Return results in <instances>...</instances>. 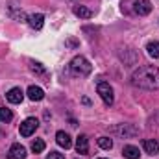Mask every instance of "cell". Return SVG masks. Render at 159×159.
Masks as SVG:
<instances>
[{"instance_id": "obj_1", "label": "cell", "mask_w": 159, "mask_h": 159, "mask_svg": "<svg viewBox=\"0 0 159 159\" xmlns=\"http://www.w3.org/2000/svg\"><path fill=\"white\" fill-rule=\"evenodd\" d=\"M131 83L135 87H139V89L157 91L159 89V67H154V65L139 67L131 74Z\"/></svg>"}, {"instance_id": "obj_2", "label": "cell", "mask_w": 159, "mask_h": 159, "mask_svg": "<svg viewBox=\"0 0 159 159\" xmlns=\"http://www.w3.org/2000/svg\"><path fill=\"white\" fill-rule=\"evenodd\" d=\"M69 69H70V74H72V76H76V78H83V76H89V74H91L93 65H91L83 56H76V57H72Z\"/></svg>"}, {"instance_id": "obj_3", "label": "cell", "mask_w": 159, "mask_h": 159, "mask_svg": "<svg viewBox=\"0 0 159 159\" xmlns=\"http://www.w3.org/2000/svg\"><path fill=\"white\" fill-rule=\"evenodd\" d=\"M96 91H98V94H100V98L104 100L106 106H113V102H115V94H113V87H111L107 81H98Z\"/></svg>"}, {"instance_id": "obj_4", "label": "cell", "mask_w": 159, "mask_h": 159, "mask_svg": "<svg viewBox=\"0 0 159 159\" xmlns=\"http://www.w3.org/2000/svg\"><path fill=\"white\" fill-rule=\"evenodd\" d=\"M39 128V120L34 119V117H30V119H26L22 124H20V128H19V131H20V135L22 137H30V135H34L35 133V129Z\"/></svg>"}, {"instance_id": "obj_5", "label": "cell", "mask_w": 159, "mask_h": 159, "mask_svg": "<svg viewBox=\"0 0 159 159\" xmlns=\"http://www.w3.org/2000/svg\"><path fill=\"white\" fill-rule=\"evenodd\" d=\"M133 11H135L137 15L144 17V15L152 13V2H150V0H135V2H133Z\"/></svg>"}, {"instance_id": "obj_6", "label": "cell", "mask_w": 159, "mask_h": 159, "mask_svg": "<svg viewBox=\"0 0 159 159\" xmlns=\"http://www.w3.org/2000/svg\"><path fill=\"white\" fill-rule=\"evenodd\" d=\"M7 159H26V148L20 143L11 144V148L7 152Z\"/></svg>"}, {"instance_id": "obj_7", "label": "cell", "mask_w": 159, "mask_h": 159, "mask_svg": "<svg viewBox=\"0 0 159 159\" xmlns=\"http://www.w3.org/2000/svg\"><path fill=\"white\" fill-rule=\"evenodd\" d=\"M6 98H7V102H9V104H20V102H22V98H24V93H22V89H20V87H13V89H9V91H7Z\"/></svg>"}, {"instance_id": "obj_8", "label": "cell", "mask_w": 159, "mask_h": 159, "mask_svg": "<svg viewBox=\"0 0 159 159\" xmlns=\"http://www.w3.org/2000/svg\"><path fill=\"white\" fill-rule=\"evenodd\" d=\"M26 94H28V98L32 100V102H41L43 98H44V91L37 87V85H30L28 87V91H26Z\"/></svg>"}, {"instance_id": "obj_9", "label": "cell", "mask_w": 159, "mask_h": 159, "mask_svg": "<svg viewBox=\"0 0 159 159\" xmlns=\"http://www.w3.org/2000/svg\"><path fill=\"white\" fill-rule=\"evenodd\" d=\"M56 143L61 146V148H70L72 146V139H70V135L67 133V131H57L56 133Z\"/></svg>"}, {"instance_id": "obj_10", "label": "cell", "mask_w": 159, "mask_h": 159, "mask_svg": "<svg viewBox=\"0 0 159 159\" xmlns=\"http://www.w3.org/2000/svg\"><path fill=\"white\" fill-rule=\"evenodd\" d=\"M76 152L80 156H85L89 152V137L87 135H78V139H76Z\"/></svg>"}, {"instance_id": "obj_11", "label": "cell", "mask_w": 159, "mask_h": 159, "mask_svg": "<svg viewBox=\"0 0 159 159\" xmlns=\"http://www.w3.org/2000/svg\"><path fill=\"white\" fill-rule=\"evenodd\" d=\"M143 148H144V152L150 154V156L159 154V143L156 139H144V141H143Z\"/></svg>"}, {"instance_id": "obj_12", "label": "cell", "mask_w": 159, "mask_h": 159, "mask_svg": "<svg viewBox=\"0 0 159 159\" xmlns=\"http://www.w3.org/2000/svg\"><path fill=\"white\" fill-rule=\"evenodd\" d=\"M28 24H30L34 30H41V28L44 26V15H41V13L30 15V17H28Z\"/></svg>"}, {"instance_id": "obj_13", "label": "cell", "mask_w": 159, "mask_h": 159, "mask_svg": "<svg viewBox=\"0 0 159 159\" xmlns=\"http://www.w3.org/2000/svg\"><path fill=\"white\" fill-rule=\"evenodd\" d=\"M122 156H124L126 159H139L141 152H139L137 146H133V144H126V146L122 148Z\"/></svg>"}, {"instance_id": "obj_14", "label": "cell", "mask_w": 159, "mask_h": 159, "mask_svg": "<svg viewBox=\"0 0 159 159\" xmlns=\"http://www.w3.org/2000/svg\"><path fill=\"white\" fill-rule=\"evenodd\" d=\"M72 13H74L76 17H80V19H91V17H93V11H91L89 7H85V6H74Z\"/></svg>"}, {"instance_id": "obj_15", "label": "cell", "mask_w": 159, "mask_h": 159, "mask_svg": "<svg viewBox=\"0 0 159 159\" xmlns=\"http://www.w3.org/2000/svg\"><path fill=\"white\" fill-rule=\"evenodd\" d=\"M146 52H148L150 57L157 59L159 57V41H152V43H148V44H146Z\"/></svg>"}, {"instance_id": "obj_16", "label": "cell", "mask_w": 159, "mask_h": 159, "mask_svg": "<svg viewBox=\"0 0 159 159\" xmlns=\"http://www.w3.org/2000/svg\"><path fill=\"white\" fill-rule=\"evenodd\" d=\"M13 120V113L7 107H0V122H11Z\"/></svg>"}, {"instance_id": "obj_17", "label": "cell", "mask_w": 159, "mask_h": 159, "mask_svg": "<svg viewBox=\"0 0 159 159\" xmlns=\"http://www.w3.org/2000/svg\"><path fill=\"white\" fill-rule=\"evenodd\" d=\"M98 146H100L102 150H111V148H113V141H111L109 137H100V139H98Z\"/></svg>"}, {"instance_id": "obj_18", "label": "cell", "mask_w": 159, "mask_h": 159, "mask_svg": "<svg viewBox=\"0 0 159 159\" xmlns=\"http://www.w3.org/2000/svg\"><path fill=\"white\" fill-rule=\"evenodd\" d=\"M32 150H34V154H41V152L44 150V141H43V139H35V141L32 143Z\"/></svg>"}, {"instance_id": "obj_19", "label": "cell", "mask_w": 159, "mask_h": 159, "mask_svg": "<svg viewBox=\"0 0 159 159\" xmlns=\"http://www.w3.org/2000/svg\"><path fill=\"white\" fill-rule=\"evenodd\" d=\"M30 69H32L34 72H37V74H46V69H44L41 63H37V61H30Z\"/></svg>"}, {"instance_id": "obj_20", "label": "cell", "mask_w": 159, "mask_h": 159, "mask_svg": "<svg viewBox=\"0 0 159 159\" xmlns=\"http://www.w3.org/2000/svg\"><path fill=\"white\" fill-rule=\"evenodd\" d=\"M115 131H117V133H124V135H128V131H126V124H124V128H122V126H120V128H115ZM133 131L137 133V129H135V128H133V129H131L129 133L133 135Z\"/></svg>"}, {"instance_id": "obj_21", "label": "cell", "mask_w": 159, "mask_h": 159, "mask_svg": "<svg viewBox=\"0 0 159 159\" xmlns=\"http://www.w3.org/2000/svg\"><path fill=\"white\" fill-rule=\"evenodd\" d=\"M46 159H65V157H63V154H59V152H50V154L46 156Z\"/></svg>"}, {"instance_id": "obj_22", "label": "cell", "mask_w": 159, "mask_h": 159, "mask_svg": "<svg viewBox=\"0 0 159 159\" xmlns=\"http://www.w3.org/2000/svg\"><path fill=\"white\" fill-rule=\"evenodd\" d=\"M100 159H106V157H100Z\"/></svg>"}]
</instances>
